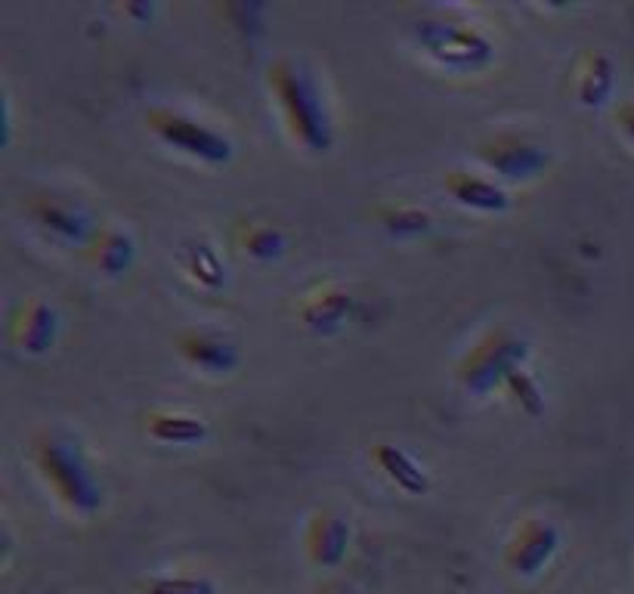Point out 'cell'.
Here are the masks:
<instances>
[{
  "label": "cell",
  "mask_w": 634,
  "mask_h": 594,
  "mask_svg": "<svg viewBox=\"0 0 634 594\" xmlns=\"http://www.w3.org/2000/svg\"><path fill=\"white\" fill-rule=\"evenodd\" d=\"M374 461L378 468L384 470V477L393 483L396 489L409 492V496H424L430 489V480H427V470H424L406 449L400 446H378L374 452Z\"/></svg>",
  "instance_id": "cell-14"
},
{
  "label": "cell",
  "mask_w": 634,
  "mask_h": 594,
  "mask_svg": "<svg viewBox=\"0 0 634 594\" xmlns=\"http://www.w3.org/2000/svg\"><path fill=\"white\" fill-rule=\"evenodd\" d=\"M347 542H350V530L341 514H335V511L313 514L309 530H307V548L316 563H326V567L337 563L344 557V552H347Z\"/></svg>",
  "instance_id": "cell-12"
},
{
  "label": "cell",
  "mask_w": 634,
  "mask_h": 594,
  "mask_svg": "<svg viewBox=\"0 0 634 594\" xmlns=\"http://www.w3.org/2000/svg\"><path fill=\"white\" fill-rule=\"evenodd\" d=\"M526 340L510 331H489L477 347H471L458 366V378L471 394H489L492 387L508 381L510 372L523 368L526 359Z\"/></svg>",
  "instance_id": "cell-4"
},
{
  "label": "cell",
  "mask_w": 634,
  "mask_h": 594,
  "mask_svg": "<svg viewBox=\"0 0 634 594\" xmlns=\"http://www.w3.org/2000/svg\"><path fill=\"white\" fill-rule=\"evenodd\" d=\"M504 387H508V394L514 396V403L520 405L526 415H542L545 396H542V390H538L536 378H532L526 368H517V372H510L508 381H504Z\"/></svg>",
  "instance_id": "cell-21"
},
{
  "label": "cell",
  "mask_w": 634,
  "mask_h": 594,
  "mask_svg": "<svg viewBox=\"0 0 634 594\" xmlns=\"http://www.w3.org/2000/svg\"><path fill=\"white\" fill-rule=\"evenodd\" d=\"M477 158L489 171L508 180H532L547 168V149L517 134H501L480 143Z\"/></svg>",
  "instance_id": "cell-6"
},
{
  "label": "cell",
  "mask_w": 634,
  "mask_h": 594,
  "mask_svg": "<svg viewBox=\"0 0 634 594\" xmlns=\"http://www.w3.org/2000/svg\"><path fill=\"white\" fill-rule=\"evenodd\" d=\"M56 331H60V316H56V310L50 307L47 301H41V297H34V301H28L19 307V313L13 316V344L19 347L23 353H44L53 347L56 340Z\"/></svg>",
  "instance_id": "cell-7"
},
{
  "label": "cell",
  "mask_w": 634,
  "mask_h": 594,
  "mask_svg": "<svg viewBox=\"0 0 634 594\" xmlns=\"http://www.w3.org/2000/svg\"><path fill=\"white\" fill-rule=\"evenodd\" d=\"M285 233L272 223H254V227H244L242 233V248L244 255L257 260H272L285 251Z\"/></svg>",
  "instance_id": "cell-20"
},
{
  "label": "cell",
  "mask_w": 634,
  "mask_h": 594,
  "mask_svg": "<svg viewBox=\"0 0 634 594\" xmlns=\"http://www.w3.org/2000/svg\"><path fill=\"white\" fill-rule=\"evenodd\" d=\"M149 127L161 143L196 158V162L226 164L233 158V143L220 130L207 127L205 121H196L192 115L174 112V108H152L149 112Z\"/></svg>",
  "instance_id": "cell-5"
},
{
  "label": "cell",
  "mask_w": 634,
  "mask_h": 594,
  "mask_svg": "<svg viewBox=\"0 0 634 594\" xmlns=\"http://www.w3.org/2000/svg\"><path fill=\"white\" fill-rule=\"evenodd\" d=\"M612 81H616L612 78V62L603 53H591L575 71V97H579L582 106L597 108L610 99Z\"/></svg>",
  "instance_id": "cell-15"
},
{
  "label": "cell",
  "mask_w": 634,
  "mask_h": 594,
  "mask_svg": "<svg viewBox=\"0 0 634 594\" xmlns=\"http://www.w3.org/2000/svg\"><path fill=\"white\" fill-rule=\"evenodd\" d=\"M183 266L201 288H220L223 279H226V270H223L217 251H214L207 242H189L183 248Z\"/></svg>",
  "instance_id": "cell-18"
},
{
  "label": "cell",
  "mask_w": 634,
  "mask_h": 594,
  "mask_svg": "<svg viewBox=\"0 0 634 594\" xmlns=\"http://www.w3.org/2000/svg\"><path fill=\"white\" fill-rule=\"evenodd\" d=\"M270 90L285 115L291 136L309 152H328L335 146V127L319 87L307 75L304 65L279 60L270 69Z\"/></svg>",
  "instance_id": "cell-1"
},
{
  "label": "cell",
  "mask_w": 634,
  "mask_h": 594,
  "mask_svg": "<svg viewBox=\"0 0 634 594\" xmlns=\"http://www.w3.org/2000/svg\"><path fill=\"white\" fill-rule=\"evenodd\" d=\"M177 350L186 362L211 375H226L239 366V347L229 338L211 335V331H186L177 340Z\"/></svg>",
  "instance_id": "cell-9"
},
{
  "label": "cell",
  "mask_w": 634,
  "mask_h": 594,
  "mask_svg": "<svg viewBox=\"0 0 634 594\" xmlns=\"http://www.w3.org/2000/svg\"><path fill=\"white\" fill-rule=\"evenodd\" d=\"M381 227L396 238H412V236L427 233V229L434 227V217L415 205H393L381 211Z\"/></svg>",
  "instance_id": "cell-19"
},
{
  "label": "cell",
  "mask_w": 634,
  "mask_h": 594,
  "mask_svg": "<svg viewBox=\"0 0 634 594\" xmlns=\"http://www.w3.org/2000/svg\"><path fill=\"white\" fill-rule=\"evenodd\" d=\"M350 310H353V297L344 292V288L328 285V288H319V292H313L307 297L304 307H300V319H304L307 329L326 335V331H335L347 322Z\"/></svg>",
  "instance_id": "cell-13"
},
{
  "label": "cell",
  "mask_w": 634,
  "mask_h": 594,
  "mask_svg": "<svg viewBox=\"0 0 634 594\" xmlns=\"http://www.w3.org/2000/svg\"><path fill=\"white\" fill-rule=\"evenodd\" d=\"M557 526L547 520H529L523 524L508 545V563L517 573H536L538 567L557 552Z\"/></svg>",
  "instance_id": "cell-8"
},
{
  "label": "cell",
  "mask_w": 634,
  "mask_h": 594,
  "mask_svg": "<svg viewBox=\"0 0 634 594\" xmlns=\"http://www.w3.org/2000/svg\"><path fill=\"white\" fill-rule=\"evenodd\" d=\"M616 121H619V127L629 134V140L634 143V103H625V106H619V112H616Z\"/></svg>",
  "instance_id": "cell-23"
},
{
  "label": "cell",
  "mask_w": 634,
  "mask_h": 594,
  "mask_svg": "<svg viewBox=\"0 0 634 594\" xmlns=\"http://www.w3.org/2000/svg\"><path fill=\"white\" fill-rule=\"evenodd\" d=\"M412 34L421 47V53H427L436 65L449 71H482L495 56V47L480 28L467 25V22L455 19H421L412 25Z\"/></svg>",
  "instance_id": "cell-3"
},
{
  "label": "cell",
  "mask_w": 634,
  "mask_h": 594,
  "mask_svg": "<svg viewBox=\"0 0 634 594\" xmlns=\"http://www.w3.org/2000/svg\"><path fill=\"white\" fill-rule=\"evenodd\" d=\"M446 192H449L458 205L473 208V211H482V214H499L510 205L508 192H504L495 180L480 177V173H473V171H461V168L446 173Z\"/></svg>",
  "instance_id": "cell-10"
},
{
  "label": "cell",
  "mask_w": 634,
  "mask_h": 594,
  "mask_svg": "<svg viewBox=\"0 0 634 594\" xmlns=\"http://www.w3.org/2000/svg\"><path fill=\"white\" fill-rule=\"evenodd\" d=\"M34 465L50 489L66 508L78 514H93L103 502L99 483L93 480L81 449L66 437H44L34 446Z\"/></svg>",
  "instance_id": "cell-2"
},
{
  "label": "cell",
  "mask_w": 634,
  "mask_h": 594,
  "mask_svg": "<svg viewBox=\"0 0 634 594\" xmlns=\"http://www.w3.org/2000/svg\"><path fill=\"white\" fill-rule=\"evenodd\" d=\"M32 217L41 229H47L50 236L62 238V242H87L90 238V217L78 205L62 199H38L32 205Z\"/></svg>",
  "instance_id": "cell-11"
},
{
  "label": "cell",
  "mask_w": 634,
  "mask_h": 594,
  "mask_svg": "<svg viewBox=\"0 0 634 594\" xmlns=\"http://www.w3.org/2000/svg\"><path fill=\"white\" fill-rule=\"evenodd\" d=\"M90 260L96 270L106 273V276H121V273L131 270V264H133L131 236H124L121 229H103V233L93 238Z\"/></svg>",
  "instance_id": "cell-17"
},
{
  "label": "cell",
  "mask_w": 634,
  "mask_h": 594,
  "mask_svg": "<svg viewBox=\"0 0 634 594\" xmlns=\"http://www.w3.org/2000/svg\"><path fill=\"white\" fill-rule=\"evenodd\" d=\"M149 437L158 443L192 446L207 437V424L183 412H158V415H149Z\"/></svg>",
  "instance_id": "cell-16"
},
{
  "label": "cell",
  "mask_w": 634,
  "mask_h": 594,
  "mask_svg": "<svg viewBox=\"0 0 634 594\" xmlns=\"http://www.w3.org/2000/svg\"><path fill=\"white\" fill-rule=\"evenodd\" d=\"M152 594H211V585L198 579H164L152 585Z\"/></svg>",
  "instance_id": "cell-22"
}]
</instances>
